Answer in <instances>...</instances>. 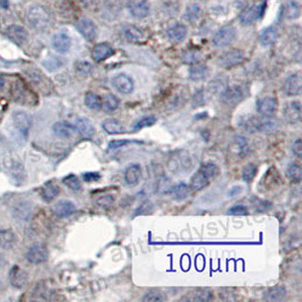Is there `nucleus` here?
Listing matches in <instances>:
<instances>
[{"instance_id":"43","label":"nucleus","mask_w":302,"mask_h":302,"mask_svg":"<svg viewBox=\"0 0 302 302\" xmlns=\"http://www.w3.org/2000/svg\"><path fill=\"white\" fill-rule=\"evenodd\" d=\"M208 88H209V91L212 92V93H215V94L221 93V94H222V92L226 88V80H223L221 78H216V79L213 80V82H211Z\"/></svg>"},{"instance_id":"16","label":"nucleus","mask_w":302,"mask_h":302,"mask_svg":"<svg viewBox=\"0 0 302 302\" xmlns=\"http://www.w3.org/2000/svg\"><path fill=\"white\" fill-rule=\"evenodd\" d=\"M115 53L113 48L110 46L109 43H100L97 44L92 50V57H93L94 61L101 62L104 61L106 59L110 58L112 54Z\"/></svg>"},{"instance_id":"35","label":"nucleus","mask_w":302,"mask_h":302,"mask_svg":"<svg viewBox=\"0 0 302 302\" xmlns=\"http://www.w3.org/2000/svg\"><path fill=\"white\" fill-rule=\"evenodd\" d=\"M84 101H85V104L87 108H90L91 110L99 111V110H101L102 108V99L99 97L98 94L92 93V92H90V93H87L85 95Z\"/></svg>"},{"instance_id":"49","label":"nucleus","mask_w":302,"mask_h":302,"mask_svg":"<svg viewBox=\"0 0 302 302\" xmlns=\"http://www.w3.org/2000/svg\"><path fill=\"white\" fill-rule=\"evenodd\" d=\"M163 300H164V297L158 292H149L145 294L144 298H143V301H145V302H160Z\"/></svg>"},{"instance_id":"55","label":"nucleus","mask_w":302,"mask_h":302,"mask_svg":"<svg viewBox=\"0 0 302 302\" xmlns=\"http://www.w3.org/2000/svg\"><path fill=\"white\" fill-rule=\"evenodd\" d=\"M0 7L3 9H7L9 7L8 0H0Z\"/></svg>"},{"instance_id":"30","label":"nucleus","mask_w":302,"mask_h":302,"mask_svg":"<svg viewBox=\"0 0 302 302\" xmlns=\"http://www.w3.org/2000/svg\"><path fill=\"white\" fill-rule=\"evenodd\" d=\"M301 7L297 0H288L284 7V16L288 20H297L300 16Z\"/></svg>"},{"instance_id":"40","label":"nucleus","mask_w":302,"mask_h":302,"mask_svg":"<svg viewBox=\"0 0 302 302\" xmlns=\"http://www.w3.org/2000/svg\"><path fill=\"white\" fill-rule=\"evenodd\" d=\"M155 123H156V118L154 116L144 117V118H142V119H139L137 123L134 125L132 129H134V131H138V130L143 129V128L153 126V125Z\"/></svg>"},{"instance_id":"9","label":"nucleus","mask_w":302,"mask_h":302,"mask_svg":"<svg viewBox=\"0 0 302 302\" xmlns=\"http://www.w3.org/2000/svg\"><path fill=\"white\" fill-rule=\"evenodd\" d=\"M112 86L121 94H130L135 88L134 80L126 74H118L112 78Z\"/></svg>"},{"instance_id":"56","label":"nucleus","mask_w":302,"mask_h":302,"mask_svg":"<svg viewBox=\"0 0 302 302\" xmlns=\"http://www.w3.org/2000/svg\"><path fill=\"white\" fill-rule=\"evenodd\" d=\"M3 84H5V80H3V78H2V76H0V91L2 90V87H3Z\"/></svg>"},{"instance_id":"3","label":"nucleus","mask_w":302,"mask_h":302,"mask_svg":"<svg viewBox=\"0 0 302 302\" xmlns=\"http://www.w3.org/2000/svg\"><path fill=\"white\" fill-rule=\"evenodd\" d=\"M217 173V165L214 163H206L195 173L193 178L190 180L189 188L190 190L196 191L201 190L208 185L209 181L214 178Z\"/></svg>"},{"instance_id":"38","label":"nucleus","mask_w":302,"mask_h":302,"mask_svg":"<svg viewBox=\"0 0 302 302\" xmlns=\"http://www.w3.org/2000/svg\"><path fill=\"white\" fill-rule=\"evenodd\" d=\"M213 299V292L208 290H198L191 294L186 300L189 301H209Z\"/></svg>"},{"instance_id":"26","label":"nucleus","mask_w":302,"mask_h":302,"mask_svg":"<svg viewBox=\"0 0 302 302\" xmlns=\"http://www.w3.org/2000/svg\"><path fill=\"white\" fill-rule=\"evenodd\" d=\"M102 128L105 132H108L110 135H118L125 132L124 125L117 119H105L102 124Z\"/></svg>"},{"instance_id":"2","label":"nucleus","mask_w":302,"mask_h":302,"mask_svg":"<svg viewBox=\"0 0 302 302\" xmlns=\"http://www.w3.org/2000/svg\"><path fill=\"white\" fill-rule=\"evenodd\" d=\"M26 20L32 28L43 31L50 25L51 15L46 7L41 5H33L27 9Z\"/></svg>"},{"instance_id":"7","label":"nucleus","mask_w":302,"mask_h":302,"mask_svg":"<svg viewBox=\"0 0 302 302\" xmlns=\"http://www.w3.org/2000/svg\"><path fill=\"white\" fill-rule=\"evenodd\" d=\"M301 86H302V78L301 73H294L290 75L288 78L285 79L284 84H283V93L288 97H297L301 93Z\"/></svg>"},{"instance_id":"21","label":"nucleus","mask_w":302,"mask_h":302,"mask_svg":"<svg viewBox=\"0 0 302 302\" xmlns=\"http://www.w3.org/2000/svg\"><path fill=\"white\" fill-rule=\"evenodd\" d=\"M52 129L57 136L64 138L71 137L72 135H74V132L76 131L75 126H73L71 123H67V121H59V123L54 124Z\"/></svg>"},{"instance_id":"15","label":"nucleus","mask_w":302,"mask_h":302,"mask_svg":"<svg viewBox=\"0 0 302 302\" xmlns=\"http://www.w3.org/2000/svg\"><path fill=\"white\" fill-rule=\"evenodd\" d=\"M53 49L59 53H66L72 47V39L64 32L56 33L52 38Z\"/></svg>"},{"instance_id":"6","label":"nucleus","mask_w":302,"mask_h":302,"mask_svg":"<svg viewBox=\"0 0 302 302\" xmlns=\"http://www.w3.org/2000/svg\"><path fill=\"white\" fill-rule=\"evenodd\" d=\"M265 7H266V2H261L258 3V5H253L249 7V8L245 9L244 12L241 13L240 17H239L240 18L241 24L252 25L255 23L257 20H259V18L263 16Z\"/></svg>"},{"instance_id":"29","label":"nucleus","mask_w":302,"mask_h":302,"mask_svg":"<svg viewBox=\"0 0 302 302\" xmlns=\"http://www.w3.org/2000/svg\"><path fill=\"white\" fill-rule=\"evenodd\" d=\"M189 193H190V188L185 182L176 183V185L173 187L171 190L172 198L178 201H185L186 198H188V196H189Z\"/></svg>"},{"instance_id":"24","label":"nucleus","mask_w":302,"mask_h":302,"mask_svg":"<svg viewBox=\"0 0 302 302\" xmlns=\"http://www.w3.org/2000/svg\"><path fill=\"white\" fill-rule=\"evenodd\" d=\"M277 38H278V31L274 26H271L265 28L264 31L261 32L259 41L263 47H271L272 44H274L276 42Z\"/></svg>"},{"instance_id":"46","label":"nucleus","mask_w":302,"mask_h":302,"mask_svg":"<svg viewBox=\"0 0 302 302\" xmlns=\"http://www.w3.org/2000/svg\"><path fill=\"white\" fill-rule=\"evenodd\" d=\"M130 143H137V142L127 141V139H117V141H112V142L109 143L108 149L110 151H116V150L121 149V147H124V146H126L128 144H130Z\"/></svg>"},{"instance_id":"4","label":"nucleus","mask_w":302,"mask_h":302,"mask_svg":"<svg viewBox=\"0 0 302 302\" xmlns=\"http://www.w3.org/2000/svg\"><path fill=\"white\" fill-rule=\"evenodd\" d=\"M244 60L245 54L241 50L232 49L221 54L219 60H217V64L222 68H233L235 66L242 64Z\"/></svg>"},{"instance_id":"31","label":"nucleus","mask_w":302,"mask_h":302,"mask_svg":"<svg viewBox=\"0 0 302 302\" xmlns=\"http://www.w3.org/2000/svg\"><path fill=\"white\" fill-rule=\"evenodd\" d=\"M10 281H12V284L14 286L22 288L27 281V274L24 271H22L18 266H15L12 272H10Z\"/></svg>"},{"instance_id":"22","label":"nucleus","mask_w":302,"mask_h":302,"mask_svg":"<svg viewBox=\"0 0 302 302\" xmlns=\"http://www.w3.org/2000/svg\"><path fill=\"white\" fill-rule=\"evenodd\" d=\"M75 209V205L71 201H60L54 205L53 212L59 217H66L73 214Z\"/></svg>"},{"instance_id":"42","label":"nucleus","mask_w":302,"mask_h":302,"mask_svg":"<svg viewBox=\"0 0 302 302\" xmlns=\"http://www.w3.org/2000/svg\"><path fill=\"white\" fill-rule=\"evenodd\" d=\"M257 173V167L255 164L249 163L247 164L246 167L242 170V179L245 180L246 182H252L253 179H255Z\"/></svg>"},{"instance_id":"39","label":"nucleus","mask_w":302,"mask_h":302,"mask_svg":"<svg viewBox=\"0 0 302 302\" xmlns=\"http://www.w3.org/2000/svg\"><path fill=\"white\" fill-rule=\"evenodd\" d=\"M201 14V8L198 5H196V3H194V5H190L187 8L185 13V18L188 22H195L198 20Z\"/></svg>"},{"instance_id":"48","label":"nucleus","mask_w":302,"mask_h":302,"mask_svg":"<svg viewBox=\"0 0 302 302\" xmlns=\"http://www.w3.org/2000/svg\"><path fill=\"white\" fill-rule=\"evenodd\" d=\"M227 214L230 215H247L248 214V208L246 207L244 205H235L233 207H231L229 211H227Z\"/></svg>"},{"instance_id":"12","label":"nucleus","mask_w":302,"mask_h":302,"mask_svg":"<svg viewBox=\"0 0 302 302\" xmlns=\"http://www.w3.org/2000/svg\"><path fill=\"white\" fill-rule=\"evenodd\" d=\"M77 29L87 41H93L98 35V28L95 24L88 18H82L77 23Z\"/></svg>"},{"instance_id":"37","label":"nucleus","mask_w":302,"mask_h":302,"mask_svg":"<svg viewBox=\"0 0 302 302\" xmlns=\"http://www.w3.org/2000/svg\"><path fill=\"white\" fill-rule=\"evenodd\" d=\"M286 175H288L289 179L293 182H299L302 178V170L301 165L298 163H291L289 165L288 170H286Z\"/></svg>"},{"instance_id":"14","label":"nucleus","mask_w":302,"mask_h":302,"mask_svg":"<svg viewBox=\"0 0 302 302\" xmlns=\"http://www.w3.org/2000/svg\"><path fill=\"white\" fill-rule=\"evenodd\" d=\"M26 258L32 264H41L48 259V250L43 245H34L28 249Z\"/></svg>"},{"instance_id":"52","label":"nucleus","mask_w":302,"mask_h":302,"mask_svg":"<svg viewBox=\"0 0 302 302\" xmlns=\"http://www.w3.org/2000/svg\"><path fill=\"white\" fill-rule=\"evenodd\" d=\"M292 151H293V153L297 155V157H301L302 156V144H301V139L300 138H298L297 141L293 143Z\"/></svg>"},{"instance_id":"53","label":"nucleus","mask_w":302,"mask_h":302,"mask_svg":"<svg viewBox=\"0 0 302 302\" xmlns=\"http://www.w3.org/2000/svg\"><path fill=\"white\" fill-rule=\"evenodd\" d=\"M241 190H242V188H241V187L235 186V187H233V188H231V189L229 190V194H227V196L231 197V198H233V197H235V196H238V195L241 193Z\"/></svg>"},{"instance_id":"50","label":"nucleus","mask_w":302,"mask_h":302,"mask_svg":"<svg viewBox=\"0 0 302 302\" xmlns=\"http://www.w3.org/2000/svg\"><path fill=\"white\" fill-rule=\"evenodd\" d=\"M97 204L103 208H109L113 204L112 196H102L97 201Z\"/></svg>"},{"instance_id":"19","label":"nucleus","mask_w":302,"mask_h":302,"mask_svg":"<svg viewBox=\"0 0 302 302\" xmlns=\"http://www.w3.org/2000/svg\"><path fill=\"white\" fill-rule=\"evenodd\" d=\"M187 27L183 24H175L171 27L168 28L167 36L171 42L178 43L181 42L182 40H185L187 36Z\"/></svg>"},{"instance_id":"13","label":"nucleus","mask_w":302,"mask_h":302,"mask_svg":"<svg viewBox=\"0 0 302 302\" xmlns=\"http://www.w3.org/2000/svg\"><path fill=\"white\" fill-rule=\"evenodd\" d=\"M277 109V101L272 97H265L257 101V111L261 116L272 117Z\"/></svg>"},{"instance_id":"17","label":"nucleus","mask_w":302,"mask_h":302,"mask_svg":"<svg viewBox=\"0 0 302 302\" xmlns=\"http://www.w3.org/2000/svg\"><path fill=\"white\" fill-rule=\"evenodd\" d=\"M75 129L83 138H92L95 135V127L86 118H78L75 120Z\"/></svg>"},{"instance_id":"18","label":"nucleus","mask_w":302,"mask_h":302,"mask_svg":"<svg viewBox=\"0 0 302 302\" xmlns=\"http://www.w3.org/2000/svg\"><path fill=\"white\" fill-rule=\"evenodd\" d=\"M142 178V168L139 164H130L125 170V181L128 186H136Z\"/></svg>"},{"instance_id":"54","label":"nucleus","mask_w":302,"mask_h":302,"mask_svg":"<svg viewBox=\"0 0 302 302\" xmlns=\"http://www.w3.org/2000/svg\"><path fill=\"white\" fill-rule=\"evenodd\" d=\"M9 65H10V62L3 60L2 58H0V68H7V67H9Z\"/></svg>"},{"instance_id":"32","label":"nucleus","mask_w":302,"mask_h":302,"mask_svg":"<svg viewBox=\"0 0 302 302\" xmlns=\"http://www.w3.org/2000/svg\"><path fill=\"white\" fill-rule=\"evenodd\" d=\"M59 194V187L53 181L47 182L41 189V196L46 201H52Z\"/></svg>"},{"instance_id":"25","label":"nucleus","mask_w":302,"mask_h":302,"mask_svg":"<svg viewBox=\"0 0 302 302\" xmlns=\"http://www.w3.org/2000/svg\"><path fill=\"white\" fill-rule=\"evenodd\" d=\"M285 297H286V290L284 286L282 285H277L274 286V288L268 289L264 294V299L272 302L283 301L285 299Z\"/></svg>"},{"instance_id":"57","label":"nucleus","mask_w":302,"mask_h":302,"mask_svg":"<svg viewBox=\"0 0 302 302\" xmlns=\"http://www.w3.org/2000/svg\"><path fill=\"white\" fill-rule=\"evenodd\" d=\"M0 120H1V115H0Z\"/></svg>"},{"instance_id":"34","label":"nucleus","mask_w":302,"mask_h":302,"mask_svg":"<svg viewBox=\"0 0 302 302\" xmlns=\"http://www.w3.org/2000/svg\"><path fill=\"white\" fill-rule=\"evenodd\" d=\"M118 106H119V100H118V98L115 97L113 94H105L104 98H103L102 100V108L104 110L106 113H111L113 111H116L118 109Z\"/></svg>"},{"instance_id":"27","label":"nucleus","mask_w":302,"mask_h":302,"mask_svg":"<svg viewBox=\"0 0 302 302\" xmlns=\"http://www.w3.org/2000/svg\"><path fill=\"white\" fill-rule=\"evenodd\" d=\"M208 68L205 65H193V67L189 69V78L194 82H201V80L206 79L208 76Z\"/></svg>"},{"instance_id":"11","label":"nucleus","mask_w":302,"mask_h":302,"mask_svg":"<svg viewBox=\"0 0 302 302\" xmlns=\"http://www.w3.org/2000/svg\"><path fill=\"white\" fill-rule=\"evenodd\" d=\"M5 34L10 41H13L17 46H22L27 41L28 33L26 29L20 25H10L6 28Z\"/></svg>"},{"instance_id":"51","label":"nucleus","mask_w":302,"mask_h":302,"mask_svg":"<svg viewBox=\"0 0 302 302\" xmlns=\"http://www.w3.org/2000/svg\"><path fill=\"white\" fill-rule=\"evenodd\" d=\"M100 173L98 172H87L83 175V179L85 182H95L98 181V180H100Z\"/></svg>"},{"instance_id":"1","label":"nucleus","mask_w":302,"mask_h":302,"mask_svg":"<svg viewBox=\"0 0 302 302\" xmlns=\"http://www.w3.org/2000/svg\"><path fill=\"white\" fill-rule=\"evenodd\" d=\"M244 126L249 131H258L261 134H274L278 130L279 124L278 121L272 117L263 116L261 118L249 117L244 121Z\"/></svg>"},{"instance_id":"20","label":"nucleus","mask_w":302,"mask_h":302,"mask_svg":"<svg viewBox=\"0 0 302 302\" xmlns=\"http://www.w3.org/2000/svg\"><path fill=\"white\" fill-rule=\"evenodd\" d=\"M123 34L124 38L129 42H142L146 38L144 31L137 26H134V25L125 27L123 29Z\"/></svg>"},{"instance_id":"47","label":"nucleus","mask_w":302,"mask_h":302,"mask_svg":"<svg viewBox=\"0 0 302 302\" xmlns=\"http://www.w3.org/2000/svg\"><path fill=\"white\" fill-rule=\"evenodd\" d=\"M76 69H77V72L80 74V75L86 76V75H88V74H91V72H92V65L87 61H79V62H77Z\"/></svg>"},{"instance_id":"41","label":"nucleus","mask_w":302,"mask_h":302,"mask_svg":"<svg viewBox=\"0 0 302 302\" xmlns=\"http://www.w3.org/2000/svg\"><path fill=\"white\" fill-rule=\"evenodd\" d=\"M64 62L65 61L59 57H50L43 62V65H44V67L48 69V71L53 72V71H56V69H59L60 67H62V66H64Z\"/></svg>"},{"instance_id":"5","label":"nucleus","mask_w":302,"mask_h":302,"mask_svg":"<svg viewBox=\"0 0 302 302\" xmlns=\"http://www.w3.org/2000/svg\"><path fill=\"white\" fill-rule=\"evenodd\" d=\"M237 36V31L233 26H224L216 32L213 38V44L216 48H224L233 43Z\"/></svg>"},{"instance_id":"45","label":"nucleus","mask_w":302,"mask_h":302,"mask_svg":"<svg viewBox=\"0 0 302 302\" xmlns=\"http://www.w3.org/2000/svg\"><path fill=\"white\" fill-rule=\"evenodd\" d=\"M153 204L149 201H143L141 205H139V207L136 209V214L135 215H142V214H149V213H152L153 211Z\"/></svg>"},{"instance_id":"10","label":"nucleus","mask_w":302,"mask_h":302,"mask_svg":"<svg viewBox=\"0 0 302 302\" xmlns=\"http://www.w3.org/2000/svg\"><path fill=\"white\" fill-rule=\"evenodd\" d=\"M283 117L286 123L294 125L301 120V103L299 101H290L283 108Z\"/></svg>"},{"instance_id":"36","label":"nucleus","mask_w":302,"mask_h":302,"mask_svg":"<svg viewBox=\"0 0 302 302\" xmlns=\"http://www.w3.org/2000/svg\"><path fill=\"white\" fill-rule=\"evenodd\" d=\"M201 59V53L198 50L190 49L182 53V61L185 62V64L195 65L197 64V62H200Z\"/></svg>"},{"instance_id":"8","label":"nucleus","mask_w":302,"mask_h":302,"mask_svg":"<svg viewBox=\"0 0 302 302\" xmlns=\"http://www.w3.org/2000/svg\"><path fill=\"white\" fill-rule=\"evenodd\" d=\"M246 97V91L244 87L234 85L226 88L222 92V101L227 105H235L239 102H241Z\"/></svg>"},{"instance_id":"33","label":"nucleus","mask_w":302,"mask_h":302,"mask_svg":"<svg viewBox=\"0 0 302 302\" xmlns=\"http://www.w3.org/2000/svg\"><path fill=\"white\" fill-rule=\"evenodd\" d=\"M16 242V237L10 230H0V248L10 249Z\"/></svg>"},{"instance_id":"44","label":"nucleus","mask_w":302,"mask_h":302,"mask_svg":"<svg viewBox=\"0 0 302 302\" xmlns=\"http://www.w3.org/2000/svg\"><path fill=\"white\" fill-rule=\"evenodd\" d=\"M62 182L65 183L72 190H79L80 189V181L75 175H69L62 179Z\"/></svg>"},{"instance_id":"23","label":"nucleus","mask_w":302,"mask_h":302,"mask_svg":"<svg viewBox=\"0 0 302 302\" xmlns=\"http://www.w3.org/2000/svg\"><path fill=\"white\" fill-rule=\"evenodd\" d=\"M13 121L17 129L26 134L27 129L31 126V117L24 112H15L13 115Z\"/></svg>"},{"instance_id":"28","label":"nucleus","mask_w":302,"mask_h":302,"mask_svg":"<svg viewBox=\"0 0 302 302\" xmlns=\"http://www.w3.org/2000/svg\"><path fill=\"white\" fill-rule=\"evenodd\" d=\"M130 13L136 18H144L150 13V3L146 0L132 3L130 6Z\"/></svg>"}]
</instances>
